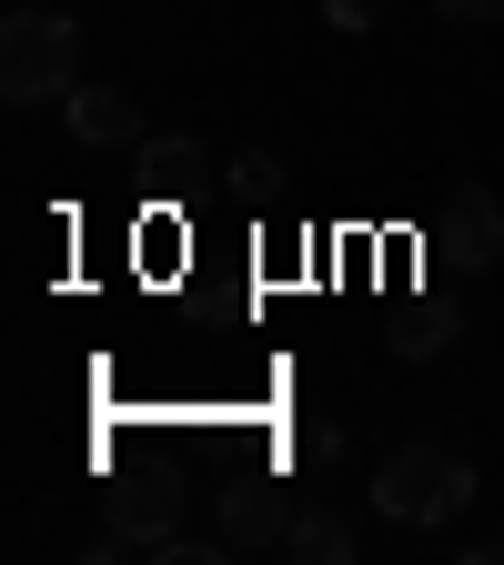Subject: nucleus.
Returning a JSON list of instances; mask_svg holds the SVG:
<instances>
[{
	"label": "nucleus",
	"instance_id": "7",
	"mask_svg": "<svg viewBox=\"0 0 504 565\" xmlns=\"http://www.w3.org/2000/svg\"><path fill=\"white\" fill-rule=\"evenodd\" d=\"M282 555H303V565H343V555H353V525H343V515H293V525H282Z\"/></svg>",
	"mask_w": 504,
	"mask_h": 565
},
{
	"label": "nucleus",
	"instance_id": "10",
	"mask_svg": "<svg viewBox=\"0 0 504 565\" xmlns=\"http://www.w3.org/2000/svg\"><path fill=\"white\" fill-rule=\"evenodd\" d=\"M444 21H504V0H435Z\"/></svg>",
	"mask_w": 504,
	"mask_h": 565
},
{
	"label": "nucleus",
	"instance_id": "1",
	"mask_svg": "<svg viewBox=\"0 0 504 565\" xmlns=\"http://www.w3.org/2000/svg\"><path fill=\"white\" fill-rule=\"evenodd\" d=\"M464 494H474V455H464L454 435H414V445H394L384 475H374V505H384L394 525H444Z\"/></svg>",
	"mask_w": 504,
	"mask_h": 565
},
{
	"label": "nucleus",
	"instance_id": "9",
	"mask_svg": "<svg viewBox=\"0 0 504 565\" xmlns=\"http://www.w3.org/2000/svg\"><path fill=\"white\" fill-rule=\"evenodd\" d=\"M384 11H394V0H323V21H333V31H374Z\"/></svg>",
	"mask_w": 504,
	"mask_h": 565
},
{
	"label": "nucleus",
	"instance_id": "4",
	"mask_svg": "<svg viewBox=\"0 0 504 565\" xmlns=\"http://www.w3.org/2000/svg\"><path fill=\"white\" fill-rule=\"evenodd\" d=\"M435 263H464V273H484V263H504V202L494 192H454L444 202V233H435Z\"/></svg>",
	"mask_w": 504,
	"mask_h": 565
},
{
	"label": "nucleus",
	"instance_id": "8",
	"mask_svg": "<svg viewBox=\"0 0 504 565\" xmlns=\"http://www.w3.org/2000/svg\"><path fill=\"white\" fill-rule=\"evenodd\" d=\"M141 172H152V182H172V192H192L212 162H202V141H182V131H162L152 141V152H141Z\"/></svg>",
	"mask_w": 504,
	"mask_h": 565
},
{
	"label": "nucleus",
	"instance_id": "5",
	"mask_svg": "<svg viewBox=\"0 0 504 565\" xmlns=\"http://www.w3.org/2000/svg\"><path fill=\"white\" fill-rule=\"evenodd\" d=\"M282 525H293V505H282V475H243V484H223V535H233V545H282Z\"/></svg>",
	"mask_w": 504,
	"mask_h": 565
},
{
	"label": "nucleus",
	"instance_id": "2",
	"mask_svg": "<svg viewBox=\"0 0 504 565\" xmlns=\"http://www.w3.org/2000/svg\"><path fill=\"white\" fill-rule=\"evenodd\" d=\"M0 92L11 102H71L82 92V31L61 11H11L0 21Z\"/></svg>",
	"mask_w": 504,
	"mask_h": 565
},
{
	"label": "nucleus",
	"instance_id": "3",
	"mask_svg": "<svg viewBox=\"0 0 504 565\" xmlns=\"http://www.w3.org/2000/svg\"><path fill=\"white\" fill-rule=\"evenodd\" d=\"M182 494H192V475H152V465H141V475L111 494V535H101L92 555H131V545H162V535H172V515H182Z\"/></svg>",
	"mask_w": 504,
	"mask_h": 565
},
{
	"label": "nucleus",
	"instance_id": "6",
	"mask_svg": "<svg viewBox=\"0 0 504 565\" xmlns=\"http://www.w3.org/2000/svg\"><path fill=\"white\" fill-rule=\"evenodd\" d=\"M61 111H71V131H82V141H92V152H111V141H131V131H141V111H131V92H101V82H82V92H71V102H61Z\"/></svg>",
	"mask_w": 504,
	"mask_h": 565
}]
</instances>
